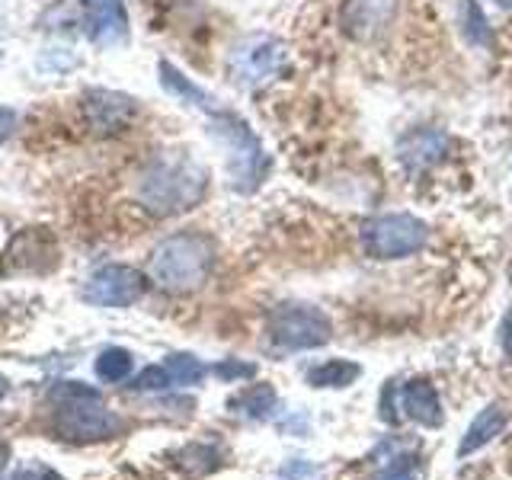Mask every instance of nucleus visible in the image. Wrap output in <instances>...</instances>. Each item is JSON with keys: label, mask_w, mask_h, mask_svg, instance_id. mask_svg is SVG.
<instances>
[{"label": "nucleus", "mask_w": 512, "mask_h": 480, "mask_svg": "<svg viewBox=\"0 0 512 480\" xmlns=\"http://www.w3.org/2000/svg\"><path fill=\"white\" fill-rule=\"evenodd\" d=\"M135 196L144 205V212H151L157 218L192 212L208 196V170L196 157L180 151L157 154L141 170Z\"/></svg>", "instance_id": "nucleus-1"}, {"label": "nucleus", "mask_w": 512, "mask_h": 480, "mask_svg": "<svg viewBox=\"0 0 512 480\" xmlns=\"http://www.w3.org/2000/svg\"><path fill=\"white\" fill-rule=\"evenodd\" d=\"M55 432L68 442H103L122 432V416L109 410L103 394L80 381H58L52 394Z\"/></svg>", "instance_id": "nucleus-2"}, {"label": "nucleus", "mask_w": 512, "mask_h": 480, "mask_svg": "<svg viewBox=\"0 0 512 480\" xmlns=\"http://www.w3.org/2000/svg\"><path fill=\"white\" fill-rule=\"evenodd\" d=\"M215 269V240L202 231L164 237L151 253V279L170 295L199 292Z\"/></svg>", "instance_id": "nucleus-3"}, {"label": "nucleus", "mask_w": 512, "mask_h": 480, "mask_svg": "<svg viewBox=\"0 0 512 480\" xmlns=\"http://www.w3.org/2000/svg\"><path fill=\"white\" fill-rule=\"evenodd\" d=\"M208 135L221 144L234 189L253 192L263 183V176L269 170V157L263 151L260 138L250 132V125L244 119L234 116L228 109H215L212 116H208Z\"/></svg>", "instance_id": "nucleus-4"}, {"label": "nucleus", "mask_w": 512, "mask_h": 480, "mask_svg": "<svg viewBox=\"0 0 512 480\" xmlns=\"http://www.w3.org/2000/svg\"><path fill=\"white\" fill-rule=\"evenodd\" d=\"M429 228L426 221L407 212L378 215L362 224V247L372 260H404L426 247Z\"/></svg>", "instance_id": "nucleus-5"}, {"label": "nucleus", "mask_w": 512, "mask_h": 480, "mask_svg": "<svg viewBox=\"0 0 512 480\" xmlns=\"http://www.w3.org/2000/svg\"><path fill=\"white\" fill-rule=\"evenodd\" d=\"M333 336L330 317L311 308V304H279L269 314V340L279 349L298 352V349H317L327 346Z\"/></svg>", "instance_id": "nucleus-6"}, {"label": "nucleus", "mask_w": 512, "mask_h": 480, "mask_svg": "<svg viewBox=\"0 0 512 480\" xmlns=\"http://www.w3.org/2000/svg\"><path fill=\"white\" fill-rule=\"evenodd\" d=\"M288 52L279 39L272 36H250L244 42L234 45V52L228 58L231 80L240 87H260L266 80L285 71Z\"/></svg>", "instance_id": "nucleus-7"}, {"label": "nucleus", "mask_w": 512, "mask_h": 480, "mask_svg": "<svg viewBox=\"0 0 512 480\" xmlns=\"http://www.w3.org/2000/svg\"><path fill=\"white\" fill-rule=\"evenodd\" d=\"M80 295L93 308H128L144 295V276L135 266L109 263L93 272L80 288Z\"/></svg>", "instance_id": "nucleus-8"}, {"label": "nucleus", "mask_w": 512, "mask_h": 480, "mask_svg": "<svg viewBox=\"0 0 512 480\" xmlns=\"http://www.w3.org/2000/svg\"><path fill=\"white\" fill-rule=\"evenodd\" d=\"M400 13V0H343L340 29L352 42H372L384 36Z\"/></svg>", "instance_id": "nucleus-9"}, {"label": "nucleus", "mask_w": 512, "mask_h": 480, "mask_svg": "<svg viewBox=\"0 0 512 480\" xmlns=\"http://www.w3.org/2000/svg\"><path fill=\"white\" fill-rule=\"evenodd\" d=\"M208 375V368L202 359L189 356V352H176L167 356L160 365H148L144 372L132 381L135 391H164L176 388V384H199Z\"/></svg>", "instance_id": "nucleus-10"}, {"label": "nucleus", "mask_w": 512, "mask_h": 480, "mask_svg": "<svg viewBox=\"0 0 512 480\" xmlns=\"http://www.w3.org/2000/svg\"><path fill=\"white\" fill-rule=\"evenodd\" d=\"M84 112L96 132H122L135 119L138 106L132 96H125L119 90H87Z\"/></svg>", "instance_id": "nucleus-11"}, {"label": "nucleus", "mask_w": 512, "mask_h": 480, "mask_svg": "<svg viewBox=\"0 0 512 480\" xmlns=\"http://www.w3.org/2000/svg\"><path fill=\"white\" fill-rule=\"evenodd\" d=\"M84 20L87 36L103 48L119 45L128 36V16L122 0H84Z\"/></svg>", "instance_id": "nucleus-12"}, {"label": "nucleus", "mask_w": 512, "mask_h": 480, "mask_svg": "<svg viewBox=\"0 0 512 480\" xmlns=\"http://www.w3.org/2000/svg\"><path fill=\"white\" fill-rule=\"evenodd\" d=\"M400 404H404V413L413 423L429 426V429L442 426V400H439V391L432 388V381L426 378L407 381L404 391H400Z\"/></svg>", "instance_id": "nucleus-13"}, {"label": "nucleus", "mask_w": 512, "mask_h": 480, "mask_svg": "<svg viewBox=\"0 0 512 480\" xmlns=\"http://www.w3.org/2000/svg\"><path fill=\"white\" fill-rule=\"evenodd\" d=\"M509 426V410L503 404H490L484 407L477 416H474V423L468 426V432H464V439H461V448H458V455H474L477 448H484L490 445L500 432Z\"/></svg>", "instance_id": "nucleus-14"}, {"label": "nucleus", "mask_w": 512, "mask_h": 480, "mask_svg": "<svg viewBox=\"0 0 512 480\" xmlns=\"http://www.w3.org/2000/svg\"><path fill=\"white\" fill-rule=\"evenodd\" d=\"M157 77H160V84H164V87L176 96V100H183V103H189V106L202 109L205 116H212L215 109H221L215 96H208L202 87L192 84V80H189L180 68H173L170 61H160V64H157Z\"/></svg>", "instance_id": "nucleus-15"}, {"label": "nucleus", "mask_w": 512, "mask_h": 480, "mask_svg": "<svg viewBox=\"0 0 512 480\" xmlns=\"http://www.w3.org/2000/svg\"><path fill=\"white\" fill-rule=\"evenodd\" d=\"M448 151V138L439 132H410L404 141H400V160L410 167H429L442 160Z\"/></svg>", "instance_id": "nucleus-16"}, {"label": "nucleus", "mask_w": 512, "mask_h": 480, "mask_svg": "<svg viewBox=\"0 0 512 480\" xmlns=\"http://www.w3.org/2000/svg\"><path fill=\"white\" fill-rule=\"evenodd\" d=\"M362 375V368L356 362L346 359H330L324 365H314L308 372V384L311 388H349L352 381Z\"/></svg>", "instance_id": "nucleus-17"}, {"label": "nucleus", "mask_w": 512, "mask_h": 480, "mask_svg": "<svg viewBox=\"0 0 512 480\" xmlns=\"http://www.w3.org/2000/svg\"><path fill=\"white\" fill-rule=\"evenodd\" d=\"M458 20H461V29H464V36H468L471 45L493 48V32H490V23H487L484 10L477 7V0H461V4H458Z\"/></svg>", "instance_id": "nucleus-18"}, {"label": "nucleus", "mask_w": 512, "mask_h": 480, "mask_svg": "<svg viewBox=\"0 0 512 480\" xmlns=\"http://www.w3.org/2000/svg\"><path fill=\"white\" fill-rule=\"evenodd\" d=\"M231 407L240 410V413H247V416H253V420H263V416H269L272 407H276V391H272L269 384H253V388L240 391L231 400Z\"/></svg>", "instance_id": "nucleus-19"}, {"label": "nucleus", "mask_w": 512, "mask_h": 480, "mask_svg": "<svg viewBox=\"0 0 512 480\" xmlns=\"http://www.w3.org/2000/svg\"><path fill=\"white\" fill-rule=\"evenodd\" d=\"M135 368V359L132 352L122 349V346H109L100 352V359H96V375H100L103 381L116 384V381H125L128 375H132Z\"/></svg>", "instance_id": "nucleus-20"}, {"label": "nucleus", "mask_w": 512, "mask_h": 480, "mask_svg": "<svg viewBox=\"0 0 512 480\" xmlns=\"http://www.w3.org/2000/svg\"><path fill=\"white\" fill-rule=\"evenodd\" d=\"M10 480H64V477L48 468V464H42V461H29V464H20Z\"/></svg>", "instance_id": "nucleus-21"}, {"label": "nucleus", "mask_w": 512, "mask_h": 480, "mask_svg": "<svg viewBox=\"0 0 512 480\" xmlns=\"http://www.w3.org/2000/svg\"><path fill=\"white\" fill-rule=\"evenodd\" d=\"M279 480H324V474H320V468H314V464H308V461H292L282 471Z\"/></svg>", "instance_id": "nucleus-22"}, {"label": "nucleus", "mask_w": 512, "mask_h": 480, "mask_svg": "<svg viewBox=\"0 0 512 480\" xmlns=\"http://www.w3.org/2000/svg\"><path fill=\"white\" fill-rule=\"evenodd\" d=\"M256 372L253 365H244V362H234V359H228V362H221L218 368H215V375L218 378H250Z\"/></svg>", "instance_id": "nucleus-23"}, {"label": "nucleus", "mask_w": 512, "mask_h": 480, "mask_svg": "<svg viewBox=\"0 0 512 480\" xmlns=\"http://www.w3.org/2000/svg\"><path fill=\"white\" fill-rule=\"evenodd\" d=\"M13 128H16V112L7 109V106H0V144L13 135Z\"/></svg>", "instance_id": "nucleus-24"}, {"label": "nucleus", "mask_w": 512, "mask_h": 480, "mask_svg": "<svg viewBox=\"0 0 512 480\" xmlns=\"http://www.w3.org/2000/svg\"><path fill=\"white\" fill-rule=\"evenodd\" d=\"M503 349L509 352V359H512V314H509V320L503 324Z\"/></svg>", "instance_id": "nucleus-25"}, {"label": "nucleus", "mask_w": 512, "mask_h": 480, "mask_svg": "<svg viewBox=\"0 0 512 480\" xmlns=\"http://www.w3.org/2000/svg\"><path fill=\"white\" fill-rule=\"evenodd\" d=\"M378 480H413V474H410V471H400V468H394V471H388V474H381Z\"/></svg>", "instance_id": "nucleus-26"}, {"label": "nucleus", "mask_w": 512, "mask_h": 480, "mask_svg": "<svg viewBox=\"0 0 512 480\" xmlns=\"http://www.w3.org/2000/svg\"><path fill=\"white\" fill-rule=\"evenodd\" d=\"M500 7H506V10H512V0H496Z\"/></svg>", "instance_id": "nucleus-27"}, {"label": "nucleus", "mask_w": 512, "mask_h": 480, "mask_svg": "<svg viewBox=\"0 0 512 480\" xmlns=\"http://www.w3.org/2000/svg\"><path fill=\"white\" fill-rule=\"evenodd\" d=\"M7 394V381L4 378H0V397H4Z\"/></svg>", "instance_id": "nucleus-28"}]
</instances>
